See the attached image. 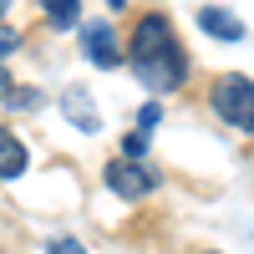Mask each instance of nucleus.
Returning a JSON list of instances; mask_svg holds the SVG:
<instances>
[{"mask_svg":"<svg viewBox=\"0 0 254 254\" xmlns=\"http://www.w3.org/2000/svg\"><path fill=\"white\" fill-rule=\"evenodd\" d=\"M208 107H214V117H224L234 132H254V81L229 71L214 81V92H208Z\"/></svg>","mask_w":254,"mask_h":254,"instance_id":"1","label":"nucleus"},{"mask_svg":"<svg viewBox=\"0 0 254 254\" xmlns=\"http://www.w3.org/2000/svg\"><path fill=\"white\" fill-rule=\"evenodd\" d=\"M132 76L142 81L147 92H178L183 81H188V51L183 46H168V51H158V56H147V61H137L132 66Z\"/></svg>","mask_w":254,"mask_h":254,"instance_id":"2","label":"nucleus"},{"mask_svg":"<svg viewBox=\"0 0 254 254\" xmlns=\"http://www.w3.org/2000/svg\"><path fill=\"white\" fill-rule=\"evenodd\" d=\"M168 46H178V36H173V20H168L163 10H142L132 20V36H127V61H147V56H158Z\"/></svg>","mask_w":254,"mask_h":254,"instance_id":"3","label":"nucleus"},{"mask_svg":"<svg viewBox=\"0 0 254 254\" xmlns=\"http://www.w3.org/2000/svg\"><path fill=\"white\" fill-rule=\"evenodd\" d=\"M102 183H107L117 198L137 203V198H147V193L158 188V173H153L142 158H112L107 168H102Z\"/></svg>","mask_w":254,"mask_h":254,"instance_id":"4","label":"nucleus"},{"mask_svg":"<svg viewBox=\"0 0 254 254\" xmlns=\"http://www.w3.org/2000/svg\"><path fill=\"white\" fill-rule=\"evenodd\" d=\"M81 56H87L92 66H102V71H112V66L127 61V46H122L112 20H87V26H81Z\"/></svg>","mask_w":254,"mask_h":254,"instance_id":"5","label":"nucleus"},{"mask_svg":"<svg viewBox=\"0 0 254 254\" xmlns=\"http://www.w3.org/2000/svg\"><path fill=\"white\" fill-rule=\"evenodd\" d=\"M61 117H66L76 132H102V112H97V102L87 87H66L61 92Z\"/></svg>","mask_w":254,"mask_h":254,"instance_id":"6","label":"nucleus"},{"mask_svg":"<svg viewBox=\"0 0 254 254\" xmlns=\"http://www.w3.org/2000/svg\"><path fill=\"white\" fill-rule=\"evenodd\" d=\"M198 31L234 46V41H244V20H239L234 10H224V5H203V10H198Z\"/></svg>","mask_w":254,"mask_h":254,"instance_id":"7","label":"nucleus"},{"mask_svg":"<svg viewBox=\"0 0 254 254\" xmlns=\"http://www.w3.org/2000/svg\"><path fill=\"white\" fill-rule=\"evenodd\" d=\"M26 163H31V153H26V142H20L10 127H0V183H10V178H20L26 173Z\"/></svg>","mask_w":254,"mask_h":254,"instance_id":"8","label":"nucleus"},{"mask_svg":"<svg viewBox=\"0 0 254 254\" xmlns=\"http://www.w3.org/2000/svg\"><path fill=\"white\" fill-rule=\"evenodd\" d=\"M41 15H46L56 31H71L81 20V0H41Z\"/></svg>","mask_w":254,"mask_h":254,"instance_id":"9","label":"nucleus"},{"mask_svg":"<svg viewBox=\"0 0 254 254\" xmlns=\"http://www.w3.org/2000/svg\"><path fill=\"white\" fill-rule=\"evenodd\" d=\"M46 254H87V244L71 234H56V239H46Z\"/></svg>","mask_w":254,"mask_h":254,"instance_id":"10","label":"nucleus"},{"mask_svg":"<svg viewBox=\"0 0 254 254\" xmlns=\"http://www.w3.org/2000/svg\"><path fill=\"white\" fill-rule=\"evenodd\" d=\"M158 122H163V107H158V102H147V107H137V132H153Z\"/></svg>","mask_w":254,"mask_h":254,"instance_id":"11","label":"nucleus"},{"mask_svg":"<svg viewBox=\"0 0 254 254\" xmlns=\"http://www.w3.org/2000/svg\"><path fill=\"white\" fill-rule=\"evenodd\" d=\"M10 51H20V31L15 26H0V61H5Z\"/></svg>","mask_w":254,"mask_h":254,"instance_id":"12","label":"nucleus"},{"mask_svg":"<svg viewBox=\"0 0 254 254\" xmlns=\"http://www.w3.org/2000/svg\"><path fill=\"white\" fill-rule=\"evenodd\" d=\"M142 153H147V137L142 132H127L122 137V158H142Z\"/></svg>","mask_w":254,"mask_h":254,"instance_id":"13","label":"nucleus"},{"mask_svg":"<svg viewBox=\"0 0 254 254\" xmlns=\"http://www.w3.org/2000/svg\"><path fill=\"white\" fill-rule=\"evenodd\" d=\"M10 97H15V76L0 66V102H10Z\"/></svg>","mask_w":254,"mask_h":254,"instance_id":"14","label":"nucleus"},{"mask_svg":"<svg viewBox=\"0 0 254 254\" xmlns=\"http://www.w3.org/2000/svg\"><path fill=\"white\" fill-rule=\"evenodd\" d=\"M10 5H15V0H0V20H5V15H10Z\"/></svg>","mask_w":254,"mask_h":254,"instance_id":"15","label":"nucleus"},{"mask_svg":"<svg viewBox=\"0 0 254 254\" xmlns=\"http://www.w3.org/2000/svg\"><path fill=\"white\" fill-rule=\"evenodd\" d=\"M107 5H112V10H122V5H127V0H107Z\"/></svg>","mask_w":254,"mask_h":254,"instance_id":"16","label":"nucleus"},{"mask_svg":"<svg viewBox=\"0 0 254 254\" xmlns=\"http://www.w3.org/2000/svg\"><path fill=\"white\" fill-rule=\"evenodd\" d=\"M198 254H219V249H198Z\"/></svg>","mask_w":254,"mask_h":254,"instance_id":"17","label":"nucleus"}]
</instances>
